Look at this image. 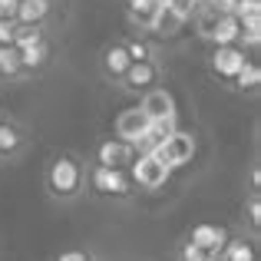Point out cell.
<instances>
[{
	"label": "cell",
	"instance_id": "30bf717a",
	"mask_svg": "<svg viewBox=\"0 0 261 261\" xmlns=\"http://www.w3.org/2000/svg\"><path fill=\"white\" fill-rule=\"evenodd\" d=\"M189 242L198 245L202 251H208L212 258H218V255H222V248H225V242H228V228H222V225H208V222H198V225H192Z\"/></svg>",
	"mask_w": 261,
	"mask_h": 261
},
{
	"label": "cell",
	"instance_id": "277c9868",
	"mask_svg": "<svg viewBox=\"0 0 261 261\" xmlns=\"http://www.w3.org/2000/svg\"><path fill=\"white\" fill-rule=\"evenodd\" d=\"M155 155H159L162 162H166L169 169H185L192 159H195V136L189 133V129H172V133L166 136V139L159 142V149H155Z\"/></svg>",
	"mask_w": 261,
	"mask_h": 261
},
{
	"label": "cell",
	"instance_id": "7402d4cb",
	"mask_svg": "<svg viewBox=\"0 0 261 261\" xmlns=\"http://www.w3.org/2000/svg\"><path fill=\"white\" fill-rule=\"evenodd\" d=\"M245 218H248L251 231L261 228V192H251L248 202H245Z\"/></svg>",
	"mask_w": 261,
	"mask_h": 261
},
{
	"label": "cell",
	"instance_id": "2e32d148",
	"mask_svg": "<svg viewBox=\"0 0 261 261\" xmlns=\"http://www.w3.org/2000/svg\"><path fill=\"white\" fill-rule=\"evenodd\" d=\"M0 80H4V83H17V80H23L20 50L13 43H4V46H0Z\"/></svg>",
	"mask_w": 261,
	"mask_h": 261
},
{
	"label": "cell",
	"instance_id": "9a60e30c",
	"mask_svg": "<svg viewBox=\"0 0 261 261\" xmlns=\"http://www.w3.org/2000/svg\"><path fill=\"white\" fill-rule=\"evenodd\" d=\"M23 149V129L10 119H0V159H10Z\"/></svg>",
	"mask_w": 261,
	"mask_h": 261
},
{
	"label": "cell",
	"instance_id": "9c48e42d",
	"mask_svg": "<svg viewBox=\"0 0 261 261\" xmlns=\"http://www.w3.org/2000/svg\"><path fill=\"white\" fill-rule=\"evenodd\" d=\"M245 60H248L245 46H238V43H225V46H215V53H212L208 66H212V73H215L218 80L231 83V80H235V73L245 66Z\"/></svg>",
	"mask_w": 261,
	"mask_h": 261
},
{
	"label": "cell",
	"instance_id": "603a6c76",
	"mask_svg": "<svg viewBox=\"0 0 261 261\" xmlns=\"http://www.w3.org/2000/svg\"><path fill=\"white\" fill-rule=\"evenodd\" d=\"M208 258H212L208 251H202L198 245H192V242H185L182 251H178V261H208Z\"/></svg>",
	"mask_w": 261,
	"mask_h": 261
},
{
	"label": "cell",
	"instance_id": "d4e9b609",
	"mask_svg": "<svg viewBox=\"0 0 261 261\" xmlns=\"http://www.w3.org/2000/svg\"><path fill=\"white\" fill-rule=\"evenodd\" d=\"M13 37H17V20H0V46L13 43Z\"/></svg>",
	"mask_w": 261,
	"mask_h": 261
},
{
	"label": "cell",
	"instance_id": "cb8c5ba5",
	"mask_svg": "<svg viewBox=\"0 0 261 261\" xmlns=\"http://www.w3.org/2000/svg\"><path fill=\"white\" fill-rule=\"evenodd\" d=\"M57 261H96L93 255H89L86 248H66V251H60Z\"/></svg>",
	"mask_w": 261,
	"mask_h": 261
},
{
	"label": "cell",
	"instance_id": "3957f363",
	"mask_svg": "<svg viewBox=\"0 0 261 261\" xmlns=\"http://www.w3.org/2000/svg\"><path fill=\"white\" fill-rule=\"evenodd\" d=\"M129 178H133V185L142 189V192H159V189L169 185L172 169H169L155 152H139L133 159V166H129Z\"/></svg>",
	"mask_w": 261,
	"mask_h": 261
},
{
	"label": "cell",
	"instance_id": "5bb4252c",
	"mask_svg": "<svg viewBox=\"0 0 261 261\" xmlns=\"http://www.w3.org/2000/svg\"><path fill=\"white\" fill-rule=\"evenodd\" d=\"M218 258L222 261H258V245H255V238H231L228 235V242H225Z\"/></svg>",
	"mask_w": 261,
	"mask_h": 261
},
{
	"label": "cell",
	"instance_id": "4316f807",
	"mask_svg": "<svg viewBox=\"0 0 261 261\" xmlns=\"http://www.w3.org/2000/svg\"><path fill=\"white\" fill-rule=\"evenodd\" d=\"M248 182H251V192H261V166H251Z\"/></svg>",
	"mask_w": 261,
	"mask_h": 261
},
{
	"label": "cell",
	"instance_id": "4fadbf2b",
	"mask_svg": "<svg viewBox=\"0 0 261 261\" xmlns=\"http://www.w3.org/2000/svg\"><path fill=\"white\" fill-rule=\"evenodd\" d=\"M50 60H53V43H50V40H40V43L20 46V66H23V76L40 73L46 63H50Z\"/></svg>",
	"mask_w": 261,
	"mask_h": 261
},
{
	"label": "cell",
	"instance_id": "7c38bea8",
	"mask_svg": "<svg viewBox=\"0 0 261 261\" xmlns=\"http://www.w3.org/2000/svg\"><path fill=\"white\" fill-rule=\"evenodd\" d=\"M129 53H126V46L122 43H106L102 46V53H99V70H102V76L109 80V83H119V76L129 70Z\"/></svg>",
	"mask_w": 261,
	"mask_h": 261
},
{
	"label": "cell",
	"instance_id": "ba28073f",
	"mask_svg": "<svg viewBox=\"0 0 261 261\" xmlns=\"http://www.w3.org/2000/svg\"><path fill=\"white\" fill-rule=\"evenodd\" d=\"M149 133V116L142 113V106L136 102V106L129 109H119V116L113 119V136L122 142H133V146H139V139Z\"/></svg>",
	"mask_w": 261,
	"mask_h": 261
},
{
	"label": "cell",
	"instance_id": "6da1fadb",
	"mask_svg": "<svg viewBox=\"0 0 261 261\" xmlns=\"http://www.w3.org/2000/svg\"><path fill=\"white\" fill-rule=\"evenodd\" d=\"M43 185H46V195H50L53 202H60V205L76 202L86 192V162L80 159L76 152L53 155L50 166H46Z\"/></svg>",
	"mask_w": 261,
	"mask_h": 261
},
{
	"label": "cell",
	"instance_id": "44dd1931",
	"mask_svg": "<svg viewBox=\"0 0 261 261\" xmlns=\"http://www.w3.org/2000/svg\"><path fill=\"white\" fill-rule=\"evenodd\" d=\"M122 46H126V53H129V60H152L155 57V50L149 46V40H142V37H129V40H122Z\"/></svg>",
	"mask_w": 261,
	"mask_h": 261
},
{
	"label": "cell",
	"instance_id": "d6986e66",
	"mask_svg": "<svg viewBox=\"0 0 261 261\" xmlns=\"http://www.w3.org/2000/svg\"><path fill=\"white\" fill-rule=\"evenodd\" d=\"M231 86H235L238 93H258V86H261V66H258V60H245V66L235 73Z\"/></svg>",
	"mask_w": 261,
	"mask_h": 261
},
{
	"label": "cell",
	"instance_id": "5b68a950",
	"mask_svg": "<svg viewBox=\"0 0 261 261\" xmlns=\"http://www.w3.org/2000/svg\"><path fill=\"white\" fill-rule=\"evenodd\" d=\"M159 80H162V66L155 63V57L152 60H136V63H129V70L119 76V89H126V93H136V96H142L146 89H152V86H159Z\"/></svg>",
	"mask_w": 261,
	"mask_h": 261
},
{
	"label": "cell",
	"instance_id": "7a4b0ae2",
	"mask_svg": "<svg viewBox=\"0 0 261 261\" xmlns=\"http://www.w3.org/2000/svg\"><path fill=\"white\" fill-rule=\"evenodd\" d=\"M86 189L99 198H129L136 192L129 169H109V166H86Z\"/></svg>",
	"mask_w": 261,
	"mask_h": 261
},
{
	"label": "cell",
	"instance_id": "484cf974",
	"mask_svg": "<svg viewBox=\"0 0 261 261\" xmlns=\"http://www.w3.org/2000/svg\"><path fill=\"white\" fill-rule=\"evenodd\" d=\"M17 4L20 0H0V20H17Z\"/></svg>",
	"mask_w": 261,
	"mask_h": 261
},
{
	"label": "cell",
	"instance_id": "8fae6325",
	"mask_svg": "<svg viewBox=\"0 0 261 261\" xmlns=\"http://www.w3.org/2000/svg\"><path fill=\"white\" fill-rule=\"evenodd\" d=\"M57 17V0H20L17 23L23 27H50Z\"/></svg>",
	"mask_w": 261,
	"mask_h": 261
},
{
	"label": "cell",
	"instance_id": "8992f818",
	"mask_svg": "<svg viewBox=\"0 0 261 261\" xmlns=\"http://www.w3.org/2000/svg\"><path fill=\"white\" fill-rule=\"evenodd\" d=\"M139 106L142 113L149 116V122H175L178 119V109H175V99L166 86H152L139 96Z\"/></svg>",
	"mask_w": 261,
	"mask_h": 261
},
{
	"label": "cell",
	"instance_id": "ffe728a7",
	"mask_svg": "<svg viewBox=\"0 0 261 261\" xmlns=\"http://www.w3.org/2000/svg\"><path fill=\"white\" fill-rule=\"evenodd\" d=\"M40 40H50V27H23L17 23V37H13V46H30V43H40Z\"/></svg>",
	"mask_w": 261,
	"mask_h": 261
},
{
	"label": "cell",
	"instance_id": "e0dca14e",
	"mask_svg": "<svg viewBox=\"0 0 261 261\" xmlns=\"http://www.w3.org/2000/svg\"><path fill=\"white\" fill-rule=\"evenodd\" d=\"M238 33H242V27H238V17L235 13H222L215 23V30H212L208 43L212 46H225V43H238Z\"/></svg>",
	"mask_w": 261,
	"mask_h": 261
},
{
	"label": "cell",
	"instance_id": "52a82bcc",
	"mask_svg": "<svg viewBox=\"0 0 261 261\" xmlns=\"http://www.w3.org/2000/svg\"><path fill=\"white\" fill-rule=\"evenodd\" d=\"M136 155H139V149H136L133 142H122V139H116V136H109V139H102L99 146H96L93 162L96 166H109V169H129Z\"/></svg>",
	"mask_w": 261,
	"mask_h": 261
},
{
	"label": "cell",
	"instance_id": "ac0fdd59",
	"mask_svg": "<svg viewBox=\"0 0 261 261\" xmlns=\"http://www.w3.org/2000/svg\"><path fill=\"white\" fill-rule=\"evenodd\" d=\"M122 4H126V17H129V23H136L139 30H146V23L152 20V13L159 10L162 0H122Z\"/></svg>",
	"mask_w": 261,
	"mask_h": 261
}]
</instances>
